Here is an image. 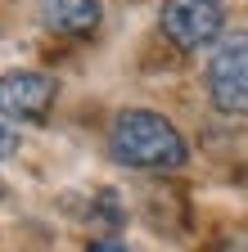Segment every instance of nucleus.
Segmentation results:
<instances>
[{"label":"nucleus","instance_id":"f257e3e1","mask_svg":"<svg viewBox=\"0 0 248 252\" xmlns=\"http://www.w3.org/2000/svg\"><path fill=\"white\" fill-rule=\"evenodd\" d=\"M108 149L122 167L131 171H180L190 162V149H185L180 131L153 108H127L113 117L108 131Z\"/></svg>","mask_w":248,"mask_h":252},{"label":"nucleus","instance_id":"f03ea898","mask_svg":"<svg viewBox=\"0 0 248 252\" xmlns=\"http://www.w3.org/2000/svg\"><path fill=\"white\" fill-rule=\"evenodd\" d=\"M208 99L226 117H248V32H230L208 59Z\"/></svg>","mask_w":248,"mask_h":252},{"label":"nucleus","instance_id":"7ed1b4c3","mask_svg":"<svg viewBox=\"0 0 248 252\" xmlns=\"http://www.w3.org/2000/svg\"><path fill=\"white\" fill-rule=\"evenodd\" d=\"M158 27H163V36L176 50L194 54V50H208V45L221 41L226 5H221V0H163Z\"/></svg>","mask_w":248,"mask_h":252},{"label":"nucleus","instance_id":"20e7f679","mask_svg":"<svg viewBox=\"0 0 248 252\" xmlns=\"http://www.w3.org/2000/svg\"><path fill=\"white\" fill-rule=\"evenodd\" d=\"M54 77L32 72V68H14L0 77V117L9 122H45V113L54 108Z\"/></svg>","mask_w":248,"mask_h":252},{"label":"nucleus","instance_id":"39448f33","mask_svg":"<svg viewBox=\"0 0 248 252\" xmlns=\"http://www.w3.org/2000/svg\"><path fill=\"white\" fill-rule=\"evenodd\" d=\"M41 18L59 36H86L100 27V0H41Z\"/></svg>","mask_w":248,"mask_h":252},{"label":"nucleus","instance_id":"423d86ee","mask_svg":"<svg viewBox=\"0 0 248 252\" xmlns=\"http://www.w3.org/2000/svg\"><path fill=\"white\" fill-rule=\"evenodd\" d=\"M9 153H18V135L9 126H0V158H9Z\"/></svg>","mask_w":248,"mask_h":252},{"label":"nucleus","instance_id":"0eeeda50","mask_svg":"<svg viewBox=\"0 0 248 252\" xmlns=\"http://www.w3.org/2000/svg\"><path fill=\"white\" fill-rule=\"evenodd\" d=\"M86 252H127V248H122V243H113V239H100V243H90Z\"/></svg>","mask_w":248,"mask_h":252},{"label":"nucleus","instance_id":"6e6552de","mask_svg":"<svg viewBox=\"0 0 248 252\" xmlns=\"http://www.w3.org/2000/svg\"><path fill=\"white\" fill-rule=\"evenodd\" d=\"M221 252H239V248H221Z\"/></svg>","mask_w":248,"mask_h":252}]
</instances>
